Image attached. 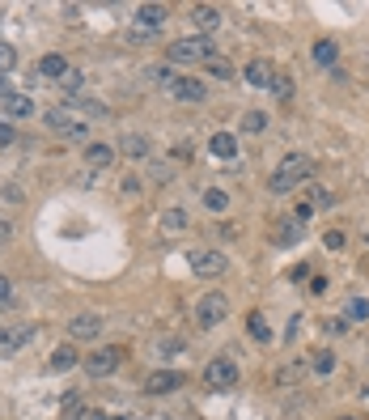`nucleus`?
Listing matches in <instances>:
<instances>
[{"label":"nucleus","instance_id":"obj_1","mask_svg":"<svg viewBox=\"0 0 369 420\" xmlns=\"http://www.w3.org/2000/svg\"><path fill=\"white\" fill-rule=\"evenodd\" d=\"M310 179H314V157H310V153H285L280 166L268 174V191H272V195H289L293 187H301V183H310Z\"/></svg>","mask_w":369,"mask_h":420},{"label":"nucleus","instance_id":"obj_2","mask_svg":"<svg viewBox=\"0 0 369 420\" xmlns=\"http://www.w3.org/2000/svg\"><path fill=\"white\" fill-rule=\"evenodd\" d=\"M208 56H217V51H213V43H208L204 34L174 38V43L166 47V60H170V64H204Z\"/></svg>","mask_w":369,"mask_h":420},{"label":"nucleus","instance_id":"obj_3","mask_svg":"<svg viewBox=\"0 0 369 420\" xmlns=\"http://www.w3.org/2000/svg\"><path fill=\"white\" fill-rule=\"evenodd\" d=\"M225 314H229V297H225L221 289L204 293V297L195 301V323H199V331H213V327H221V323H225Z\"/></svg>","mask_w":369,"mask_h":420},{"label":"nucleus","instance_id":"obj_4","mask_svg":"<svg viewBox=\"0 0 369 420\" xmlns=\"http://www.w3.org/2000/svg\"><path fill=\"white\" fill-rule=\"evenodd\" d=\"M81 365H85L89 378H111L119 365H123V348H119V344H102V348H93L89 357H81Z\"/></svg>","mask_w":369,"mask_h":420},{"label":"nucleus","instance_id":"obj_5","mask_svg":"<svg viewBox=\"0 0 369 420\" xmlns=\"http://www.w3.org/2000/svg\"><path fill=\"white\" fill-rule=\"evenodd\" d=\"M204 387L208 391H234L238 387V361L225 352V357H213L204 365Z\"/></svg>","mask_w":369,"mask_h":420},{"label":"nucleus","instance_id":"obj_6","mask_svg":"<svg viewBox=\"0 0 369 420\" xmlns=\"http://www.w3.org/2000/svg\"><path fill=\"white\" fill-rule=\"evenodd\" d=\"M187 268H191L195 276H225L229 259H225L221 250H187Z\"/></svg>","mask_w":369,"mask_h":420},{"label":"nucleus","instance_id":"obj_7","mask_svg":"<svg viewBox=\"0 0 369 420\" xmlns=\"http://www.w3.org/2000/svg\"><path fill=\"white\" fill-rule=\"evenodd\" d=\"M47 128L64 140H89V119H68L64 111H47Z\"/></svg>","mask_w":369,"mask_h":420},{"label":"nucleus","instance_id":"obj_8","mask_svg":"<svg viewBox=\"0 0 369 420\" xmlns=\"http://www.w3.org/2000/svg\"><path fill=\"white\" fill-rule=\"evenodd\" d=\"M34 340V327L30 323H17V327H0V361L5 357H17L26 344Z\"/></svg>","mask_w":369,"mask_h":420},{"label":"nucleus","instance_id":"obj_9","mask_svg":"<svg viewBox=\"0 0 369 420\" xmlns=\"http://www.w3.org/2000/svg\"><path fill=\"white\" fill-rule=\"evenodd\" d=\"M115 157H119V149H115V144H102V140H89V144H85V170L102 174V170H111V166H115Z\"/></svg>","mask_w":369,"mask_h":420},{"label":"nucleus","instance_id":"obj_10","mask_svg":"<svg viewBox=\"0 0 369 420\" xmlns=\"http://www.w3.org/2000/svg\"><path fill=\"white\" fill-rule=\"evenodd\" d=\"M301 238H306V225H301V221H293V217H280V221L268 230V242H272V246H280V250H285V246H297Z\"/></svg>","mask_w":369,"mask_h":420},{"label":"nucleus","instance_id":"obj_11","mask_svg":"<svg viewBox=\"0 0 369 420\" xmlns=\"http://www.w3.org/2000/svg\"><path fill=\"white\" fill-rule=\"evenodd\" d=\"M102 327H107V319H102V314H93V310H85V314H77V319L68 323V336H73V340H98Z\"/></svg>","mask_w":369,"mask_h":420},{"label":"nucleus","instance_id":"obj_12","mask_svg":"<svg viewBox=\"0 0 369 420\" xmlns=\"http://www.w3.org/2000/svg\"><path fill=\"white\" fill-rule=\"evenodd\" d=\"M183 387V374L179 370H153L149 378H144V391L149 395H170V391H179Z\"/></svg>","mask_w":369,"mask_h":420},{"label":"nucleus","instance_id":"obj_13","mask_svg":"<svg viewBox=\"0 0 369 420\" xmlns=\"http://www.w3.org/2000/svg\"><path fill=\"white\" fill-rule=\"evenodd\" d=\"M191 26H195V34L208 38V34L221 26V9H217V5H195V9H191Z\"/></svg>","mask_w":369,"mask_h":420},{"label":"nucleus","instance_id":"obj_14","mask_svg":"<svg viewBox=\"0 0 369 420\" xmlns=\"http://www.w3.org/2000/svg\"><path fill=\"white\" fill-rule=\"evenodd\" d=\"M242 77H246V85H250V89H272L276 68H272L268 60H250V64L242 68Z\"/></svg>","mask_w":369,"mask_h":420},{"label":"nucleus","instance_id":"obj_15","mask_svg":"<svg viewBox=\"0 0 369 420\" xmlns=\"http://www.w3.org/2000/svg\"><path fill=\"white\" fill-rule=\"evenodd\" d=\"M170 93H174L179 102H191V107H195V102H204V98H208V85H204L199 77H179Z\"/></svg>","mask_w":369,"mask_h":420},{"label":"nucleus","instance_id":"obj_16","mask_svg":"<svg viewBox=\"0 0 369 420\" xmlns=\"http://www.w3.org/2000/svg\"><path fill=\"white\" fill-rule=\"evenodd\" d=\"M77 365H81V352H77L73 344H60L56 352L47 357V370H51V374H68V370H77Z\"/></svg>","mask_w":369,"mask_h":420},{"label":"nucleus","instance_id":"obj_17","mask_svg":"<svg viewBox=\"0 0 369 420\" xmlns=\"http://www.w3.org/2000/svg\"><path fill=\"white\" fill-rule=\"evenodd\" d=\"M170 22V5H140L136 9V26L140 30H162Z\"/></svg>","mask_w":369,"mask_h":420},{"label":"nucleus","instance_id":"obj_18","mask_svg":"<svg viewBox=\"0 0 369 420\" xmlns=\"http://www.w3.org/2000/svg\"><path fill=\"white\" fill-rule=\"evenodd\" d=\"M68 73H73V64H68L64 56H56V51H47V56L38 60V77H47V81H56V85H60V81H64Z\"/></svg>","mask_w":369,"mask_h":420},{"label":"nucleus","instance_id":"obj_19","mask_svg":"<svg viewBox=\"0 0 369 420\" xmlns=\"http://www.w3.org/2000/svg\"><path fill=\"white\" fill-rule=\"evenodd\" d=\"M208 153H213L217 162H234V157H238V140H234V132H213V136H208Z\"/></svg>","mask_w":369,"mask_h":420},{"label":"nucleus","instance_id":"obj_20","mask_svg":"<svg viewBox=\"0 0 369 420\" xmlns=\"http://www.w3.org/2000/svg\"><path fill=\"white\" fill-rule=\"evenodd\" d=\"M310 60L319 64V68H336L340 64V43L336 38H319V43L310 47Z\"/></svg>","mask_w":369,"mask_h":420},{"label":"nucleus","instance_id":"obj_21","mask_svg":"<svg viewBox=\"0 0 369 420\" xmlns=\"http://www.w3.org/2000/svg\"><path fill=\"white\" fill-rule=\"evenodd\" d=\"M0 115H5V119H30V115H34V98H30V93L5 98V102H0Z\"/></svg>","mask_w":369,"mask_h":420},{"label":"nucleus","instance_id":"obj_22","mask_svg":"<svg viewBox=\"0 0 369 420\" xmlns=\"http://www.w3.org/2000/svg\"><path fill=\"white\" fill-rule=\"evenodd\" d=\"M60 98H64V107H73V102H81V98H85V77H81L77 68L60 81Z\"/></svg>","mask_w":369,"mask_h":420},{"label":"nucleus","instance_id":"obj_23","mask_svg":"<svg viewBox=\"0 0 369 420\" xmlns=\"http://www.w3.org/2000/svg\"><path fill=\"white\" fill-rule=\"evenodd\" d=\"M123 157H136V162H140V157H149V136H140V132H128L119 144H115Z\"/></svg>","mask_w":369,"mask_h":420},{"label":"nucleus","instance_id":"obj_24","mask_svg":"<svg viewBox=\"0 0 369 420\" xmlns=\"http://www.w3.org/2000/svg\"><path fill=\"white\" fill-rule=\"evenodd\" d=\"M310 374H319V378H331V374H336V352H331V348H319V352H310Z\"/></svg>","mask_w":369,"mask_h":420},{"label":"nucleus","instance_id":"obj_25","mask_svg":"<svg viewBox=\"0 0 369 420\" xmlns=\"http://www.w3.org/2000/svg\"><path fill=\"white\" fill-rule=\"evenodd\" d=\"M306 200H310L314 208H331V204H336V191H327L323 183H306Z\"/></svg>","mask_w":369,"mask_h":420},{"label":"nucleus","instance_id":"obj_26","mask_svg":"<svg viewBox=\"0 0 369 420\" xmlns=\"http://www.w3.org/2000/svg\"><path fill=\"white\" fill-rule=\"evenodd\" d=\"M310 370V361H289L285 370L276 374V387H293V382H301V374Z\"/></svg>","mask_w":369,"mask_h":420},{"label":"nucleus","instance_id":"obj_27","mask_svg":"<svg viewBox=\"0 0 369 420\" xmlns=\"http://www.w3.org/2000/svg\"><path fill=\"white\" fill-rule=\"evenodd\" d=\"M204 208H208V213H225V208H229V191L225 187H208L204 191Z\"/></svg>","mask_w":369,"mask_h":420},{"label":"nucleus","instance_id":"obj_28","mask_svg":"<svg viewBox=\"0 0 369 420\" xmlns=\"http://www.w3.org/2000/svg\"><path fill=\"white\" fill-rule=\"evenodd\" d=\"M246 331H250V340H259V344H268V340H272V327H268V319H263L259 310L246 319Z\"/></svg>","mask_w":369,"mask_h":420},{"label":"nucleus","instance_id":"obj_29","mask_svg":"<svg viewBox=\"0 0 369 420\" xmlns=\"http://www.w3.org/2000/svg\"><path fill=\"white\" fill-rule=\"evenodd\" d=\"M162 230L166 234H183L187 230V213H183V208H166V213H162Z\"/></svg>","mask_w":369,"mask_h":420},{"label":"nucleus","instance_id":"obj_30","mask_svg":"<svg viewBox=\"0 0 369 420\" xmlns=\"http://www.w3.org/2000/svg\"><path fill=\"white\" fill-rule=\"evenodd\" d=\"M242 132H250V136L268 132V115H263V111H246V115H242Z\"/></svg>","mask_w":369,"mask_h":420},{"label":"nucleus","instance_id":"obj_31","mask_svg":"<svg viewBox=\"0 0 369 420\" xmlns=\"http://www.w3.org/2000/svg\"><path fill=\"white\" fill-rule=\"evenodd\" d=\"M73 107H81L89 119H107V115H111V107H107V102H93V98H81V102H73Z\"/></svg>","mask_w":369,"mask_h":420},{"label":"nucleus","instance_id":"obj_32","mask_svg":"<svg viewBox=\"0 0 369 420\" xmlns=\"http://www.w3.org/2000/svg\"><path fill=\"white\" fill-rule=\"evenodd\" d=\"M272 93H276V98H285V102H289V98H293V77H289V73H280V68H276V77H272Z\"/></svg>","mask_w":369,"mask_h":420},{"label":"nucleus","instance_id":"obj_33","mask_svg":"<svg viewBox=\"0 0 369 420\" xmlns=\"http://www.w3.org/2000/svg\"><path fill=\"white\" fill-rule=\"evenodd\" d=\"M344 319L365 323V319H369V301H365V297H352V301H348V310H344Z\"/></svg>","mask_w":369,"mask_h":420},{"label":"nucleus","instance_id":"obj_34","mask_svg":"<svg viewBox=\"0 0 369 420\" xmlns=\"http://www.w3.org/2000/svg\"><path fill=\"white\" fill-rule=\"evenodd\" d=\"M204 73H213V77H234V64L221 60V56H208V60H204Z\"/></svg>","mask_w":369,"mask_h":420},{"label":"nucleus","instance_id":"obj_35","mask_svg":"<svg viewBox=\"0 0 369 420\" xmlns=\"http://www.w3.org/2000/svg\"><path fill=\"white\" fill-rule=\"evenodd\" d=\"M149 81L170 85V89H174V81H179V77H174V68H170V64H162V68H149Z\"/></svg>","mask_w":369,"mask_h":420},{"label":"nucleus","instance_id":"obj_36","mask_svg":"<svg viewBox=\"0 0 369 420\" xmlns=\"http://www.w3.org/2000/svg\"><path fill=\"white\" fill-rule=\"evenodd\" d=\"M17 64V51L9 43H0V77H9V68Z\"/></svg>","mask_w":369,"mask_h":420},{"label":"nucleus","instance_id":"obj_37","mask_svg":"<svg viewBox=\"0 0 369 420\" xmlns=\"http://www.w3.org/2000/svg\"><path fill=\"white\" fill-rule=\"evenodd\" d=\"M119 191H123V195H140V191H144V179H140V174H123V179H119Z\"/></svg>","mask_w":369,"mask_h":420},{"label":"nucleus","instance_id":"obj_38","mask_svg":"<svg viewBox=\"0 0 369 420\" xmlns=\"http://www.w3.org/2000/svg\"><path fill=\"white\" fill-rule=\"evenodd\" d=\"M344 242H348L344 230H327V234H323V246H327V250H344Z\"/></svg>","mask_w":369,"mask_h":420},{"label":"nucleus","instance_id":"obj_39","mask_svg":"<svg viewBox=\"0 0 369 420\" xmlns=\"http://www.w3.org/2000/svg\"><path fill=\"white\" fill-rule=\"evenodd\" d=\"M310 217H314V204H310V200H297V204H293V221H301V225H306Z\"/></svg>","mask_w":369,"mask_h":420},{"label":"nucleus","instance_id":"obj_40","mask_svg":"<svg viewBox=\"0 0 369 420\" xmlns=\"http://www.w3.org/2000/svg\"><path fill=\"white\" fill-rule=\"evenodd\" d=\"M153 179H157V183H170V179H174V166H166V162H157V166H153Z\"/></svg>","mask_w":369,"mask_h":420},{"label":"nucleus","instance_id":"obj_41","mask_svg":"<svg viewBox=\"0 0 369 420\" xmlns=\"http://www.w3.org/2000/svg\"><path fill=\"white\" fill-rule=\"evenodd\" d=\"M5 301H13V280L0 272V306H5Z\"/></svg>","mask_w":369,"mask_h":420},{"label":"nucleus","instance_id":"obj_42","mask_svg":"<svg viewBox=\"0 0 369 420\" xmlns=\"http://www.w3.org/2000/svg\"><path fill=\"white\" fill-rule=\"evenodd\" d=\"M323 327H327V336H344L348 331V319H327Z\"/></svg>","mask_w":369,"mask_h":420},{"label":"nucleus","instance_id":"obj_43","mask_svg":"<svg viewBox=\"0 0 369 420\" xmlns=\"http://www.w3.org/2000/svg\"><path fill=\"white\" fill-rule=\"evenodd\" d=\"M17 140V132H13V123H0V144H13Z\"/></svg>","mask_w":369,"mask_h":420},{"label":"nucleus","instance_id":"obj_44","mask_svg":"<svg viewBox=\"0 0 369 420\" xmlns=\"http://www.w3.org/2000/svg\"><path fill=\"white\" fill-rule=\"evenodd\" d=\"M13 93H17V89H13V81H9V77H0V102L13 98Z\"/></svg>","mask_w":369,"mask_h":420},{"label":"nucleus","instance_id":"obj_45","mask_svg":"<svg viewBox=\"0 0 369 420\" xmlns=\"http://www.w3.org/2000/svg\"><path fill=\"white\" fill-rule=\"evenodd\" d=\"M9 238H13V225H9V221H5V217H0V246H5V242H9Z\"/></svg>","mask_w":369,"mask_h":420},{"label":"nucleus","instance_id":"obj_46","mask_svg":"<svg viewBox=\"0 0 369 420\" xmlns=\"http://www.w3.org/2000/svg\"><path fill=\"white\" fill-rule=\"evenodd\" d=\"M344 420H356V416H344Z\"/></svg>","mask_w":369,"mask_h":420}]
</instances>
